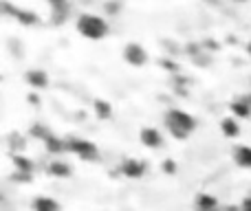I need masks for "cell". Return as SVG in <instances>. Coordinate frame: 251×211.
I'll return each instance as SVG.
<instances>
[{
  "mask_svg": "<svg viewBox=\"0 0 251 211\" xmlns=\"http://www.w3.org/2000/svg\"><path fill=\"white\" fill-rule=\"evenodd\" d=\"M139 139H141V143L146 147H150V150H159V147L163 145V134H161V130L154 128V125H146V128H141Z\"/></svg>",
  "mask_w": 251,
  "mask_h": 211,
  "instance_id": "obj_5",
  "label": "cell"
},
{
  "mask_svg": "<svg viewBox=\"0 0 251 211\" xmlns=\"http://www.w3.org/2000/svg\"><path fill=\"white\" fill-rule=\"evenodd\" d=\"M245 99H247V104H249V106H251V91H249V93H247V95H245Z\"/></svg>",
  "mask_w": 251,
  "mask_h": 211,
  "instance_id": "obj_25",
  "label": "cell"
},
{
  "mask_svg": "<svg viewBox=\"0 0 251 211\" xmlns=\"http://www.w3.org/2000/svg\"><path fill=\"white\" fill-rule=\"evenodd\" d=\"M7 145H9V150H11L13 154H20V152L25 150L26 141H25V137H22L20 132H11V134H9V141H7Z\"/></svg>",
  "mask_w": 251,
  "mask_h": 211,
  "instance_id": "obj_18",
  "label": "cell"
},
{
  "mask_svg": "<svg viewBox=\"0 0 251 211\" xmlns=\"http://www.w3.org/2000/svg\"><path fill=\"white\" fill-rule=\"evenodd\" d=\"M11 163H13V167H16V172H22V174H33L35 172V163L31 159H26L25 154H13Z\"/></svg>",
  "mask_w": 251,
  "mask_h": 211,
  "instance_id": "obj_15",
  "label": "cell"
},
{
  "mask_svg": "<svg viewBox=\"0 0 251 211\" xmlns=\"http://www.w3.org/2000/svg\"><path fill=\"white\" fill-rule=\"evenodd\" d=\"M163 123H165V128H168V132L172 134L174 139H178V141L187 139L196 130V119L190 112L181 110V108H170L163 117Z\"/></svg>",
  "mask_w": 251,
  "mask_h": 211,
  "instance_id": "obj_1",
  "label": "cell"
},
{
  "mask_svg": "<svg viewBox=\"0 0 251 211\" xmlns=\"http://www.w3.org/2000/svg\"><path fill=\"white\" fill-rule=\"evenodd\" d=\"M29 134L35 139V141H42V143H44L53 132H51V130H49L44 123H33V125L29 128Z\"/></svg>",
  "mask_w": 251,
  "mask_h": 211,
  "instance_id": "obj_19",
  "label": "cell"
},
{
  "mask_svg": "<svg viewBox=\"0 0 251 211\" xmlns=\"http://www.w3.org/2000/svg\"><path fill=\"white\" fill-rule=\"evenodd\" d=\"M221 211H240V207H223Z\"/></svg>",
  "mask_w": 251,
  "mask_h": 211,
  "instance_id": "obj_24",
  "label": "cell"
},
{
  "mask_svg": "<svg viewBox=\"0 0 251 211\" xmlns=\"http://www.w3.org/2000/svg\"><path fill=\"white\" fill-rule=\"evenodd\" d=\"M47 172L49 176H55V178H69L71 174H73V167H71L66 161L62 159H51L47 165Z\"/></svg>",
  "mask_w": 251,
  "mask_h": 211,
  "instance_id": "obj_9",
  "label": "cell"
},
{
  "mask_svg": "<svg viewBox=\"0 0 251 211\" xmlns=\"http://www.w3.org/2000/svg\"><path fill=\"white\" fill-rule=\"evenodd\" d=\"M247 53H249V57H251V42L247 44Z\"/></svg>",
  "mask_w": 251,
  "mask_h": 211,
  "instance_id": "obj_26",
  "label": "cell"
},
{
  "mask_svg": "<svg viewBox=\"0 0 251 211\" xmlns=\"http://www.w3.org/2000/svg\"><path fill=\"white\" fill-rule=\"evenodd\" d=\"M31 176H33V174H22V172L13 174V178H16L18 183H31Z\"/></svg>",
  "mask_w": 251,
  "mask_h": 211,
  "instance_id": "obj_21",
  "label": "cell"
},
{
  "mask_svg": "<svg viewBox=\"0 0 251 211\" xmlns=\"http://www.w3.org/2000/svg\"><path fill=\"white\" fill-rule=\"evenodd\" d=\"M194 209H196V211H221V205H218L216 196H212V194H207V191H203V194L196 196Z\"/></svg>",
  "mask_w": 251,
  "mask_h": 211,
  "instance_id": "obj_10",
  "label": "cell"
},
{
  "mask_svg": "<svg viewBox=\"0 0 251 211\" xmlns=\"http://www.w3.org/2000/svg\"><path fill=\"white\" fill-rule=\"evenodd\" d=\"M119 169H122V174L126 178H141L143 174H146V163L139 161V159H134V156H128V159L122 161Z\"/></svg>",
  "mask_w": 251,
  "mask_h": 211,
  "instance_id": "obj_6",
  "label": "cell"
},
{
  "mask_svg": "<svg viewBox=\"0 0 251 211\" xmlns=\"http://www.w3.org/2000/svg\"><path fill=\"white\" fill-rule=\"evenodd\" d=\"M69 16V4L66 2H51V22L62 24Z\"/></svg>",
  "mask_w": 251,
  "mask_h": 211,
  "instance_id": "obj_16",
  "label": "cell"
},
{
  "mask_svg": "<svg viewBox=\"0 0 251 211\" xmlns=\"http://www.w3.org/2000/svg\"><path fill=\"white\" fill-rule=\"evenodd\" d=\"M93 110H95V115L100 117V119H110V115H113V106H110V101H106V99L93 101Z\"/></svg>",
  "mask_w": 251,
  "mask_h": 211,
  "instance_id": "obj_17",
  "label": "cell"
},
{
  "mask_svg": "<svg viewBox=\"0 0 251 211\" xmlns=\"http://www.w3.org/2000/svg\"><path fill=\"white\" fill-rule=\"evenodd\" d=\"M163 169H165V172H168V174H172V172H176V165H174L172 163V161H165V163H163Z\"/></svg>",
  "mask_w": 251,
  "mask_h": 211,
  "instance_id": "obj_22",
  "label": "cell"
},
{
  "mask_svg": "<svg viewBox=\"0 0 251 211\" xmlns=\"http://www.w3.org/2000/svg\"><path fill=\"white\" fill-rule=\"evenodd\" d=\"M13 13H16V18L22 22V24H38V16H35L33 11H25V9H13Z\"/></svg>",
  "mask_w": 251,
  "mask_h": 211,
  "instance_id": "obj_20",
  "label": "cell"
},
{
  "mask_svg": "<svg viewBox=\"0 0 251 211\" xmlns=\"http://www.w3.org/2000/svg\"><path fill=\"white\" fill-rule=\"evenodd\" d=\"M75 26H77V33L82 35V38L95 40V42L97 40H104L110 31L108 22L101 16H97V13H82V16L77 18V22H75Z\"/></svg>",
  "mask_w": 251,
  "mask_h": 211,
  "instance_id": "obj_2",
  "label": "cell"
},
{
  "mask_svg": "<svg viewBox=\"0 0 251 211\" xmlns=\"http://www.w3.org/2000/svg\"><path fill=\"white\" fill-rule=\"evenodd\" d=\"M221 132L229 139H236L240 134V123L236 117H223L221 119Z\"/></svg>",
  "mask_w": 251,
  "mask_h": 211,
  "instance_id": "obj_14",
  "label": "cell"
},
{
  "mask_svg": "<svg viewBox=\"0 0 251 211\" xmlns=\"http://www.w3.org/2000/svg\"><path fill=\"white\" fill-rule=\"evenodd\" d=\"M66 139V152L69 154L79 156L82 161H97L100 159V150L93 141H86L82 137H64Z\"/></svg>",
  "mask_w": 251,
  "mask_h": 211,
  "instance_id": "obj_3",
  "label": "cell"
},
{
  "mask_svg": "<svg viewBox=\"0 0 251 211\" xmlns=\"http://www.w3.org/2000/svg\"><path fill=\"white\" fill-rule=\"evenodd\" d=\"M31 209L33 211H60V203L51 196H35L31 200Z\"/></svg>",
  "mask_w": 251,
  "mask_h": 211,
  "instance_id": "obj_12",
  "label": "cell"
},
{
  "mask_svg": "<svg viewBox=\"0 0 251 211\" xmlns=\"http://www.w3.org/2000/svg\"><path fill=\"white\" fill-rule=\"evenodd\" d=\"M25 79H26V84H29V88H33V91H42V88L49 86V75H47V70H42V69L26 70Z\"/></svg>",
  "mask_w": 251,
  "mask_h": 211,
  "instance_id": "obj_7",
  "label": "cell"
},
{
  "mask_svg": "<svg viewBox=\"0 0 251 211\" xmlns=\"http://www.w3.org/2000/svg\"><path fill=\"white\" fill-rule=\"evenodd\" d=\"M44 150H47L53 159H55V156H60V154H64V152H66V139L57 137V134H51V137L44 141Z\"/></svg>",
  "mask_w": 251,
  "mask_h": 211,
  "instance_id": "obj_11",
  "label": "cell"
},
{
  "mask_svg": "<svg viewBox=\"0 0 251 211\" xmlns=\"http://www.w3.org/2000/svg\"><path fill=\"white\" fill-rule=\"evenodd\" d=\"M240 211H251V196H247V198L240 203Z\"/></svg>",
  "mask_w": 251,
  "mask_h": 211,
  "instance_id": "obj_23",
  "label": "cell"
},
{
  "mask_svg": "<svg viewBox=\"0 0 251 211\" xmlns=\"http://www.w3.org/2000/svg\"><path fill=\"white\" fill-rule=\"evenodd\" d=\"M231 159H234V163L238 165V167L251 169V145H247V143L236 145L234 152H231Z\"/></svg>",
  "mask_w": 251,
  "mask_h": 211,
  "instance_id": "obj_8",
  "label": "cell"
},
{
  "mask_svg": "<svg viewBox=\"0 0 251 211\" xmlns=\"http://www.w3.org/2000/svg\"><path fill=\"white\" fill-rule=\"evenodd\" d=\"M122 55L130 66H146L148 64V51H146V47H141L139 42H128L124 47Z\"/></svg>",
  "mask_w": 251,
  "mask_h": 211,
  "instance_id": "obj_4",
  "label": "cell"
},
{
  "mask_svg": "<svg viewBox=\"0 0 251 211\" xmlns=\"http://www.w3.org/2000/svg\"><path fill=\"white\" fill-rule=\"evenodd\" d=\"M229 110H231V117H236V119H249L251 117V106L247 104V99L243 97H238V99H234L229 104Z\"/></svg>",
  "mask_w": 251,
  "mask_h": 211,
  "instance_id": "obj_13",
  "label": "cell"
}]
</instances>
